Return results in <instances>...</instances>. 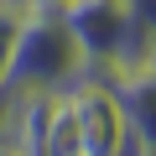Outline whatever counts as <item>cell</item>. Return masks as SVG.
<instances>
[{
	"mask_svg": "<svg viewBox=\"0 0 156 156\" xmlns=\"http://www.w3.org/2000/svg\"><path fill=\"white\" fill-rule=\"evenodd\" d=\"M78 78H83V52H78L73 31L62 26L52 0H37L21 16V37H16L5 89L11 94H62Z\"/></svg>",
	"mask_w": 156,
	"mask_h": 156,
	"instance_id": "1",
	"label": "cell"
},
{
	"mask_svg": "<svg viewBox=\"0 0 156 156\" xmlns=\"http://www.w3.org/2000/svg\"><path fill=\"white\" fill-rule=\"evenodd\" d=\"M73 99V120H78V146H83V156H130V125L109 94L104 78L83 73L78 83L68 89Z\"/></svg>",
	"mask_w": 156,
	"mask_h": 156,
	"instance_id": "2",
	"label": "cell"
},
{
	"mask_svg": "<svg viewBox=\"0 0 156 156\" xmlns=\"http://www.w3.org/2000/svg\"><path fill=\"white\" fill-rule=\"evenodd\" d=\"M16 37H21V11H0V89H5V73L16 57Z\"/></svg>",
	"mask_w": 156,
	"mask_h": 156,
	"instance_id": "3",
	"label": "cell"
},
{
	"mask_svg": "<svg viewBox=\"0 0 156 156\" xmlns=\"http://www.w3.org/2000/svg\"><path fill=\"white\" fill-rule=\"evenodd\" d=\"M0 11H21V16H26V11H31V0H0Z\"/></svg>",
	"mask_w": 156,
	"mask_h": 156,
	"instance_id": "4",
	"label": "cell"
}]
</instances>
